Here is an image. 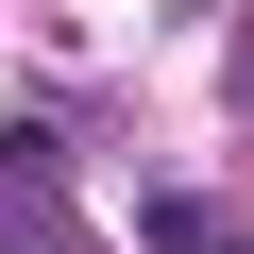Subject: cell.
<instances>
[{"label": "cell", "instance_id": "cell-1", "mask_svg": "<svg viewBox=\"0 0 254 254\" xmlns=\"http://www.w3.org/2000/svg\"><path fill=\"white\" fill-rule=\"evenodd\" d=\"M237 102H254V34H237Z\"/></svg>", "mask_w": 254, "mask_h": 254}, {"label": "cell", "instance_id": "cell-3", "mask_svg": "<svg viewBox=\"0 0 254 254\" xmlns=\"http://www.w3.org/2000/svg\"><path fill=\"white\" fill-rule=\"evenodd\" d=\"M203 254H220V237H203Z\"/></svg>", "mask_w": 254, "mask_h": 254}, {"label": "cell", "instance_id": "cell-2", "mask_svg": "<svg viewBox=\"0 0 254 254\" xmlns=\"http://www.w3.org/2000/svg\"><path fill=\"white\" fill-rule=\"evenodd\" d=\"M34 254H85V237H34Z\"/></svg>", "mask_w": 254, "mask_h": 254}]
</instances>
